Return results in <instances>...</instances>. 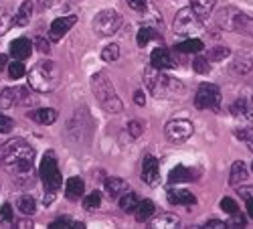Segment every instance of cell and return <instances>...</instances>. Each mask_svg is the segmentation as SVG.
Wrapping results in <instances>:
<instances>
[{
  "label": "cell",
  "instance_id": "30bf717a",
  "mask_svg": "<svg viewBox=\"0 0 253 229\" xmlns=\"http://www.w3.org/2000/svg\"><path fill=\"white\" fill-rule=\"evenodd\" d=\"M166 138L172 140V142H184L188 140L193 134H195V126L191 120H184V118H176V120H170L166 124Z\"/></svg>",
  "mask_w": 253,
  "mask_h": 229
},
{
  "label": "cell",
  "instance_id": "7402d4cb",
  "mask_svg": "<svg viewBox=\"0 0 253 229\" xmlns=\"http://www.w3.org/2000/svg\"><path fill=\"white\" fill-rule=\"evenodd\" d=\"M245 179H247V166H245V162H241V160L233 162V166H231V175H229V184L237 186Z\"/></svg>",
  "mask_w": 253,
  "mask_h": 229
},
{
  "label": "cell",
  "instance_id": "ba28073f",
  "mask_svg": "<svg viewBox=\"0 0 253 229\" xmlns=\"http://www.w3.org/2000/svg\"><path fill=\"white\" fill-rule=\"evenodd\" d=\"M122 27V16L118 10H101L95 18H93V29L95 33H99L101 37H110L114 33H118V29Z\"/></svg>",
  "mask_w": 253,
  "mask_h": 229
},
{
  "label": "cell",
  "instance_id": "52a82bcc",
  "mask_svg": "<svg viewBox=\"0 0 253 229\" xmlns=\"http://www.w3.org/2000/svg\"><path fill=\"white\" fill-rule=\"evenodd\" d=\"M41 181H43L45 189L49 193L59 191V186H61V173H59V166H57V160H55L53 152L45 154L43 162H41Z\"/></svg>",
  "mask_w": 253,
  "mask_h": 229
},
{
  "label": "cell",
  "instance_id": "5b68a950",
  "mask_svg": "<svg viewBox=\"0 0 253 229\" xmlns=\"http://www.w3.org/2000/svg\"><path fill=\"white\" fill-rule=\"evenodd\" d=\"M219 25L227 31L233 33H243V35H251L253 37V16L237 10V8H223L217 16Z\"/></svg>",
  "mask_w": 253,
  "mask_h": 229
},
{
  "label": "cell",
  "instance_id": "d590c367",
  "mask_svg": "<svg viewBox=\"0 0 253 229\" xmlns=\"http://www.w3.org/2000/svg\"><path fill=\"white\" fill-rule=\"evenodd\" d=\"M231 55V49L229 47H213L209 51V55H207V59L209 61H223V59H227Z\"/></svg>",
  "mask_w": 253,
  "mask_h": 229
},
{
  "label": "cell",
  "instance_id": "d6986e66",
  "mask_svg": "<svg viewBox=\"0 0 253 229\" xmlns=\"http://www.w3.org/2000/svg\"><path fill=\"white\" fill-rule=\"evenodd\" d=\"M217 4V0H191V8L201 20H207Z\"/></svg>",
  "mask_w": 253,
  "mask_h": 229
},
{
  "label": "cell",
  "instance_id": "7dc6e473",
  "mask_svg": "<svg viewBox=\"0 0 253 229\" xmlns=\"http://www.w3.org/2000/svg\"><path fill=\"white\" fill-rule=\"evenodd\" d=\"M51 229H55V227H75V223L73 221H69V219H65V217H63V219H57V221H53L51 225H49Z\"/></svg>",
  "mask_w": 253,
  "mask_h": 229
},
{
  "label": "cell",
  "instance_id": "e0dca14e",
  "mask_svg": "<svg viewBox=\"0 0 253 229\" xmlns=\"http://www.w3.org/2000/svg\"><path fill=\"white\" fill-rule=\"evenodd\" d=\"M197 171H193V169H188V166H184V164H178V166H174V169L170 171V175H168V181L170 183H184V181H195L197 179Z\"/></svg>",
  "mask_w": 253,
  "mask_h": 229
},
{
  "label": "cell",
  "instance_id": "6da1fadb",
  "mask_svg": "<svg viewBox=\"0 0 253 229\" xmlns=\"http://www.w3.org/2000/svg\"><path fill=\"white\" fill-rule=\"evenodd\" d=\"M33 160L35 148L23 138L8 140L0 146V169H4L8 175L16 179H31L33 175Z\"/></svg>",
  "mask_w": 253,
  "mask_h": 229
},
{
  "label": "cell",
  "instance_id": "7bdbcfd3",
  "mask_svg": "<svg viewBox=\"0 0 253 229\" xmlns=\"http://www.w3.org/2000/svg\"><path fill=\"white\" fill-rule=\"evenodd\" d=\"M128 130H130V134H132L134 138H138V136H142V132H144V126H142L140 122L132 120V122L128 124Z\"/></svg>",
  "mask_w": 253,
  "mask_h": 229
},
{
  "label": "cell",
  "instance_id": "9a60e30c",
  "mask_svg": "<svg viewBox=\"0 0 253 229\" xmlns=\"http://www.w3.org/2000/svg\"><path fill=\"white\" fill-rule=\"evenodd\" d=\"M33 122L41 124V126H49V124H53L57 120V112L53 108H39V110H33L27 114Z\"/></svg>",
  "mask_w": 253,
  "mask_h": 229
},
{
  "label": "cell",
  "instance_id": "44dd1931",
  "mask_svg": "<svg viewBox=\"0 0 253 229\" xmlns=\"http://www.w3.org/2000/svg\"><path fill=\"white\" fill-rule=\"evenodd\" d=\"M128 189H130L128 183H126L124 179H120V177H110L108 181H105V191L110 193V197H120Z\"/></svg>",
  "mask_w": 253,
  "mask_h": 229
},
{
  "label": "cell",
  "instance_id": "ee69618b",
  "mask_svg": "<svg viewBox=\"0 0 253 229\" xmlns=\"http://www.w3.org/2000/svg\"><path fill=\"white\" fill-rule=\"evenodd\" d=\"M237 195H239L241 199H245V201L253 199V186H239V184H237Z\"/></svg>",
  "mask_w": 253,
  "mask_h": 229
},
{
  "label": "cell",
  "instance_id": "8992f818",
  "mask_svg": "<svg viewBox=\"0 0 253 229\" xmlns=\"http://www.w3.org/2000/svg\"><path fill=\"white\" fill-rule=\"evenodd\" d=\"M203 23L205 20H201L191 6L180 8L174 16V33L180 37H193L203 31Z\"/></svg>",
  "mask_w": 253,
  "mask_h": 229
},
{
  "label": "cell",
  "instance_id": "f35d334b",
  "mask_svg": "<svg viewBox=\"0 0 253 229\" xmlns=\"http://www.w3.org/2000/svg\"><path fill=\"white\" fill-rule=\"evenodd\" d=\"M221 209L225 211V213H237L239 211V207H237V203L233 201V199H231V197H225L223 201H221Z\"/></svg>",
  "mask_w": 253,
  "mask_h": 229
},
{
  "label": "cell",
  "instance_id": "f546056e",
  "mask_svg": "<svg viewBox=\"0 0 253 229\" xmlns=\"http://www.w3.org/2000/svg\"><path fill=\"white\" fill-rule=\"evenodd\" d=\"M12 27V12L6 6H0V37L8 33Z\"/></svg>",
  "mask_w": 253,
  "mask_h": 229
},
{
  "label": "cell",
  "instance_id": "bcb514c9",
  "mask_svg": "<svg viewBox=\"0 0 253 229\" xmlns=\"http://www.w3.org/2000/svg\"><path fill=\"white\" fill-rule=\"evenodd\" d=\"M126 2H128V6L132 10H138V12H142L146 8V0H126Z\"/></svg>",
  "mask_w": 253,
  "mask_h": 229
},
{
  "label": "cell",
  "instance_id": "8fae6325",
  "mask_svg": "<svg viewBox=\"0 0 253 229\" xmlns=\"http://www.w3.org/2000/svg\"><path fill=\"white\" fill-rule=\"evenodd\" d=\"M75 23H77V16H75V14H67V16H61V18L53 20V25H51V29H49L51 41H61L63 37H65V35L73 29Z\"/></svg>",
  "mask_w": 253,
  "mask_h": 229
},
{
  "label": "cell",
  "instance_id": "83f0119b",
  "mask_svg": "<svg viewBox=\"0 0 253 229\" xmlns=\"http://www.w3.org/2000/svg\"><path fill=\"white\" fill-rule=\"evenodd\" d=\"M233 69H235L237 73H241V75L249 73V71L253 69V57H251V55H239V57L235 59Z\"/></svg>",
  "mask_w": 253,
  "mask_h": 229
},
{
  "label": "cell",
  "instance_id": "f907efd6",
  "mask_svg": "<svg viewBox=\"0 0 253 229\" xmlns=\"http://www.w3.org/2000/svg\"><path fill=\"white\" fill-rule=\"evenodd\" d=\"M16 225H18L20 229H25V227H33V223H31V221H27V219H23V221H16Z\"/></svg>",
  "mask_w": 253,
  "mask_h": 229
},
{
  "label": "cell",
  "instance_id": "4fadbf2b",
  "mask_svg": "<svg viewBox=\"0 0 253 229\" xmlns=\"http://www.w3.org/2000/svg\"><path fill=\"white\" fill-rule=\"evenodd\" d=\"M150 61H152V65L156 69H172L176 65V61L172 57V53L168 51L166 47H156L150 55Z\"/></svg>",
  "mask_w": 253,
  "mask_h": 229
},
{
  "label": "cell",
  "instance_id": "681fc988",
  "mask_svg": "<svg viewBox=\"0 0 253 229\" xmlns=\"http://www.w3.org/2000/svg\"><path fill=\"white\" fill-rule=\"evenodd\" d=\"M205 227H215V229H217V227H227V225H225L223 221H209Z\"/></svg>",
  "mask_w": 253,
  "mask_h": 229
},
{
  "label": "cell",
  "instance_id": "2e32d148",
  "mask_svg": "<svg viewBox=\"0 0 253 229\" xmlns=\"http://www.w3.org/2000/svg\"><path fill=\"white\" fill-rule=\"evenodd\" d=\"M83 193H85V183H83V179L79 177H71L65 184V195L69 201H77L83 197Z\"/></svg>",
  "mask_w": 253,
  "mask_h": 229
},
{
  "label": "cell",
  "instance_id": "e575fe53",
  "mask_svg": "<svg viewBox=\"0 0 253 229\" xmlns=\"http://www.w3.org/2000/svg\"><path fill=\"white\" fill-rule=\"evenodd\" d=\"M120 57V47L116 45V43H112V45H108V47H103V51H101V59L105 61V63H112V61H116Z\"/></svg>",
  "mask_w": 253,
  "mask_h": 229
},
{
  "label": "cell",
  "instance_id": "c3c4849f",
  "mask_svg": "<svg viewBox=\"0 0 253 229\" xmlns=\"http://www.w3.org/2000/svg\"><path fill=\"white\" fill-rule=\"evenodd\" d=\"M134 101L138 103V106H144V103H146V97H144V93H142L140 90L134 93Z\"/></svg>",
  "mask_w": 253,
  "mask_h": 229
},
{
  "label": "cell",
  "instance_id": "d4e9b609",
  "mask_svg": "<svg viewBox=\"0 0 253 229\" xmlns=\"http://www.w3.org/2000/svg\"><path fill=\"white\" fill-rule=\"evenodd\" d=\"M154 211H156V207H154V203L152 201H140L138 203V207H136V219L142 223V221H148L152 215H154Z\"/></svg>",
  "mask_w": 253,
  "mask_h": 229
},
{
  "label": "cell",
  "instance_id": "4dcf8cb0",
  "mask_svg": "<svg viewBox=\"0 0 253 229\" xmlns=\"http://www.w3.org/2000/svg\"><path fill=\"white\" fill-rule=\"evenodd\" d=\"M14 103H16V92L14 90L6 88V90L0 92V108H10Z\"/></svg>",
  "mask_w": 253,
  "mask_h": 229
},
{
  "label": "cell",
  "instance_id": "60d3db41",
  "mask_svg": "<svg viewBox=\"0 0 253 229\" xmlns=\"http://www.w3.org/2000/svg\"><path fill=\"white\" fill-rule=\"evenodd\" d=\"M12 128H14L12 118H8V116H4V114H0V134H6V132H10Z\"/></svg>",
  "mask_w": 253,
  "mask_h": 229
},
{
  "label": "cell",
  "instance_id": "7c38bea8",
  "mask_svg": "<svg viewBox=\"0 0 253 229\" xmlns=\"http://www.w3.org/2000/svg\"><path fill=\"white\" fill-rule=\"evenodd\" d=\"M142 179L146 184L150 186H156L160 183V166H158V160L154 156H146L144 162H142Z\"/></svg>",
  "mask_w": 253,
  "mask_h": 229
},
{
  "label": "cell",
  "instance_id": "74e56055",
  "mask_svg": "<svg viewBox=\"0 0 253 229\" xmlns=\"http://www.w3.org/2000/svg\"><path fill=\"white\" fill-rule=\"evenodd\" d=\"M12 221H14L12 207H10V203H4L2 207H0V223H6V225H10Z\"/></svg>",
  "mask_w": 253,
  "mask_h": 229
},
{
  "label": "cell",
  "instance_id": "f1b7e54d",
  "mask_svg": "<svg viewBox=\"0 0 253 229\" xmlns=\"http://www.w3.org/2000/svg\"><path fill=\"white\" fill-rule=\"evenodd\" d=\"M152 39H160V35H158L154 29H150V27H142V29L138 31V39H136V41H138L140 47H146Z\"/></svg>",
  "mask_w": 253,
  "mask_h": 229
},
{
  "label": "cell",
  "instance_id": "ffe728a7",
  "mask_svg": "<svg viewBox=\"0 0 253 229\" xmlns=\"http://www.w3.org/2000/svg\"><path fill=\"white\" fill-rule=\"evenodd\" d=\"M31 16H33V0H25V2L20 4L18 12L14 14L12 25H16V27H27L29 20H31Z\"/></svg>",
  "mask_w": 253,
  "mask_h": 229
},
{
  "label": "cell",
  "instance_id": "1f68e13d",
  "mask_svg": "<svg viewBox=\"0 0 253 229\" xmlns=\"http://www.w3.org/2000/svg\"><path fill=\"white\" fill-rule=\"evenodd\" d=\"M99 205H101V193H97V191H93L91 195H87L85 199H83V209L85 211H93Z\"/></svg>",
  "mask_w": 253,
  "mask_h": 229
},
{
  "label": "cell",
  "instance_id": "7a4b0ae2",
  "mask_svg": "<svg viewBox=\"0 0 253 229\" xmlns=\"http://www.w3.org/2000/svg\"><path fill=\"white\" fill-rule=\"evenodd\" d=\"M144 81H146V88L150 90L152 95L156 97H172V95H178L184 92L182 83L174 77H168L164 75L160 69H156L154 65H148L144 69Z\"/></svg>",
  "mask_w": 253,
  "mask_h": 229
},
{
  "label": "cell",
  "instance_id": "b9f144b4",
  "mask_svg": "<svg viewBox=\"0 0 253 229\" xmlns=\"http://www.w3.org/2000/svg\"><path fill=\"white\" fill-rule=\"evenodd\" d=\"M225 225H227V227H245V217L239 215V211H237V213H231V219H229Z\"/></svg>",
  "mask_w": 253,
  "mask_h": 229
},
{
  "label": "cell",
  "instance_id": "5bb4252c",
  "mask_svg": "<svg viewBox=\"0 0 253 229\" xmlns=\"http://www.w3.org/2000/svg\"><path fill=\"white\" fill-rule=\"evenodd\" d=\"M10 53L16 61H25L31 53H33V41L20 37V39H14L10 43Z\"/></svg>",
  "mask_w": 253,
  "mask_h": 229
},
{
  "label": "cell",
  "instance_id": "8d00e7d4",
  "mask_svg": "<svg viewBox=\"0 0 253 229\" xmlns=\"http://www.w3.org/2000/svg\"><path fill=\"white\" fill-rule=\"evenodd\" d=\"M193 67H195V71H197V73H201V75H207V73L211 71L209 59H207L205 55H197V57H195V61H193Z\"/></svg>",
  "mask_w": 253,
  "mask_h": 229
},
{
  "label": "cell",
  "instance_id": "4316f807",
  "mask_svg": "<svg viewBox=\"0 0 253 229\" xmlns=\"http://www.w3.org/2000/svg\"><path fill=\"white\" fill-rule=\"evenodd\" d=\"M16 207H18V211L23 213V215H33L37 211V203H35V199L31 195H23V197H20Z\"/></svg>",
  "mask_w": 253,
  "mask_h": 229
},
{
  "label": "cell",
  "instance_id": "f6af8a7d",
  "mask_svg": "<svg viewBox=\"0 0 253 229\" xmlns=\"http://www.w3.org/2000/svg\"><path fill=\"white\" fill-rule=\"evenodd\" d=\"M235 136L239 140H245V142H253V128H243V130H237Z\"/></svg>",
  "mask_w": 253,
  "mask_h": 229
},
{
  "label": "cell",
  "instance_id": "9c48e42d",
  "mask_svg": "<svg viewBox=\"0 0 253 229\" xmlns=\"http://www.w3.org/2000/svg\"><path fill=\"white\" fill-rule=\"evenodd\" d=\"M195 103L199 110H219L221 103V92L213 83H203V86L197 90L195 95Z\"/></svg>",
  "mask_w": 253,
  "mask_h": 229
},
{
  "label": "cell",
  "instance_id": "f5cc1de1",
  "mask_svg": "<svg viewBox=\"0 0 253 229\" xmlns=\"http://www.w3.org/2000/svg\"><path fill=\"white\" fill-rule=\"evenodd\" d=\"M4 65H6V55H0V71L4 69Z\"/></svg>",
  "mask_w": 253,
  "mask_h": 229
},
{
  "label": "cell",
  "instance_id": "d6a6232c",
  "mask_svg": "<svg viewBox=\"0 0 253 229\" xmlns=\"http://www.w3.org/2000/svg\"><path fill=\"white\" fill-rule=\"evenodd\" d=\"M180 221L176 215H160L158 219L152 221V227H176Z\"/></svg>",
  "mask_w": 253,
  "mask_h": 229
},
{
  "label": "cell",
  "instance_id": "484cf974",
  "mask_svg": "<svg viewBox=\"0 0 253 229\" xmlns=\"http://www.w3.org/2000/svg\"><path fill=\"white\" fill-rule=\"evenodd\" d=\"M231 114L233 116H237V118H245V120H253V110L249 108V103L241 97V99H237L233 106H231Z\"/></svg>",
  "mask_w": 253,
  "mask_h": 229
},
{
  "label": "cell",
  "instance_id": "ac0fdd59",
  "mask_svg": "<svg viewBox=\"0 0 253 229\" xmlns=\"http://www.w3.org/2000/svg\"><path fill=\"white\" fill-rule=\"evenodd\" d=\"M168 201L172 205H195L197 199L191 191H184V189H170L168 191Z\"/></svg>",
  "mask_w": 253,
  "mask_h": 229
},
{
  "label": "cell",
  "instance_id": "603a6c76",
  "mask_svg": "<svg viewBox=\"0 0 253 229\" xmlns=\"http://www.w3.org/2000/svg\"><path fill=\"white\" fill-rule=\"evenodd\" d=\"M120 209L122 211H126V213H134L136 211V207H138V203H140V199H138V195L136 193H132L130 189L126 191V193H122L120 195Z\"/></svg>",
  "mask_w": 253,
  "mask_h": 229
},
{
  "label": "cell",
  "instance_id": "cb8c5ba5",
  "mask_svg": "<svg viewBox=\"0 0 253 229\" xmlns=\"http://www.w3.org/2000/svg\"><path fill=\"white\" fill-rule=\"evenodd\" d=\"M174 49H176V51H180V53H201V51L205 49V45H203V41H201V39L188 37L186 41L178 43Z\"/></svg>",
  "mask_w": 253,
  "mask_h": 229
},
{
  "label": "cell",
  "instance_id": "277c9868",
  "mask_svg": "<svg viewBox=\"0 0 253 229\" xmlns=\"http://www.w3.org/2000/svg\"><path fill=\"white\" fill-rule=\"evenodd\" d=\"M91 90H93V95L99 101V106L105 112H110V114L122 112L124 103H122V99L118 97V93L114 90V83L110 81V77L105 75L103 71H99V73H95L91 77Z\"/></svg>",
  "mask_w": 253,
  "mask_h": 229
},
{
  "label": "cell",
  "instance_id": "db71d44e",
  "mask_svg": "<svg viewBox=\"0 0 253 229\" xmlns=\"http://www.w3.org/2000/svg\"><path fill=\"white\" fill-rule=\"evenodd\" d=\"M251 169H253V164H251Z\"/></svg>",
  "mask_w": 253,
  "mask_h": 229
},
{
  "label": "cell",
  "instance_id": "3957f363",
  "mask_svg": "<svg viewBox=\"0 0 253 229\" xmlns=\"http://www.w3.org/2000/svg\"><path fill=\"white\" fill-rule=\"evenodd\" d=\"M61 71L55 61H39L29 71V86L39 93H49L59 86Z\"/></svg>",
  "mask_w": 253,
  "mask_h": 229
},
{
  "label": "cell",
  "instance_id": "ab89813d",
  "mask_svg": "<svg viewBox=\"0 0 253 229\" xmlns=\"http://www.w3.org/2000/svg\"><path fill=\"white\" fill-rule=\"evenodd\" d=\"M33 47H37V51L39 53H51V43H49V41L47 39H43V37H37L35 39V43H33Z\"/></svg>",
  "mask_w": 253,
  "mask_h": 229
},
{
  "label": "cell",
  "instance_id": "816d5d0a",
  "mask_svg": "<svg viewBox=\"0 0 253 229\" xmlns=\"http://www.w3.org/2000/svg\"><path fill=\"white\" fill-rule=\"evenodd\" d=\"M247 213H249V217L253 219V199L247 201Z\"/></svg>",
  "mask_w": 253,
  "mask_h": 229
},
{
  "label": "cell",
  "instance_id": "836d02e7",
  "mask_svg": "<svg viewBox=\"0 0 253 229\" xmlns=\"http://www.w3.org/2000/svg\"><path fill=\"white\" fill-rule=\"evenodd\" d=\"M8 75L10 79H20L27 75V67L23 65V61H12V63L8 65Z\"/></svg>",
  "mask_w": 253,
  "mask_h": 229
}]
</instances>
